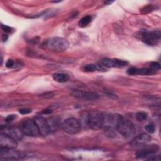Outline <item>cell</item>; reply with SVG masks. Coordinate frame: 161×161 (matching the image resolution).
<instances>
[{
  "label": "cell",
  "instance_id": "11",
  "mask_svg": "<svg viewBox=\"0 0 161 161\" xmlns=\"http://www.w3.org/2000/svg\"><path fill=\"white\" fill-rule=\"evenodd\" d=\"M0 146L1 148H15L17 147V142L11 136L2 133L0 135Z\"/></svg>",
  "mask_w": 161,
  "mask_h": 161
},
{
  "label": "cell",
  "instance_id": "7",
  "mask_svg": "<svg viewBox=\"0 0 161 161\" xmlns=\"http://www.w3.org/2000/svg\"><path fill=\"white\" fill-rule=\"evenodd\" d=\"M61 126L65 132L70 135L79 133L82 128L79 121L74 118L65 119L61 124Z\"/></svg>",
  "mask_w": 161,
  "mask_h": 161
},
{
  "label": "cell",
  "instance_id": "16",
  "mask_svg": "<svg viewBox=\"0 0 161 161\" xmlns=\"http://www.w3.org/2000/svg\"><path fill=\"white\" fill-rule=\"evenodd\" d=\"M155 72L150 69V68H135L131 67L128 69L127 73L129 75H148L153 74Z\"/></svg>",
  "mask_w": 161,
  "mask_h": 161
},
{
  "label": "cell",
  "instance_id": "17",
  "mask_svg": "<svg viewBox=\"0 0 161 161\" xmlns=\"http://www.w3.org/2000/svg\"><path fill=\"white\" fill-rule=\"evenodd\" d=\"M50 132L53 133L56 131L60 125V120L57 117H50L47 119Z\"/></svg>",
  "mask_w": 161,
  "mask_h": 161
},
{
  "label": "cell",
  "instance_id": "15",
  "mask_svg": "<svg viewBox=\"0 0 161 161\" xmlns=\"http://www.w3.org/2000/svg\"><path fill=\"white\" fill-rule=\"evenodd\" d=\"M4 133L11 137L14 138L16 140H21L23 136V133L20 127L17 126H10L4 129Z\"/></svg>",
  "mask_w": 161,
  "mask_h": 161
},
{
  "label": "cell",
  "instance_id": "20",
  "mask_svg": "<svg viewBox=\"0 0 161 161\" xmlns=\"http://www.w3.org/2000/svg\"><path fill=\"white\" fill-rule=\"evenodd\" d=\"M79 121L80 123L81 128H89V113L88 112L82 113L80 115V119Z\"/></svg>",
  "mask_w": 161,
  "mask_h": 161
},
{
  "label": "cell",
  "instance_id": "21",
  "mask_svg": "<svg viewBox=\"0 0 161 161\" xmlns=\"http://www.w3.org/2000/svg\"><path fill=\"white\" fill-rule=\"evenodd\" d=\"M91 21V17L89 15L87 16H85L83 18H82L79 21V26L81 28H84L86 26H87L89 23Z\"/></svg>",
  "mask_w": 161,
  "mask_h": 161
},
{
  "label": "cell",
  "instance_id": "12",
  "mask_svg": "<svg viewBox=\"0 0 161 161\" xmlns=\"http://www.w3.org/2000/svg\"><path fill=\"white\" fill-rule=\"evenodd\" d=\"M101 64L103 67L120 68L128 64V62L126 61L117 59V58H105L101 60Z\"/></svg>",
  "mask_w": 161,
  "mask_h": 161
},
{
  "label": "cell",
  "instance_id": "14",
  "mask_svg": "<svg viewBox=\"0 0 161 161\" xmlns=\"http://www.w3.org/2000/svg\"><path fill=\"white\" fill-rule=\"evenodd\" d=\"M151 136L148 134L143 133L138 135L136 137H135L130 143L133 147L140 146L147 143L151 140Z\"/></svg>",
  "mask_w": 161,
  "mask_h": 161
},
{
  "label": "cell",
  "instance_id": "6",
  "mask_svg": "<svg viewBox=\"0 0 161 161\" xmlns=\"http://www.w3.org/2000/svg\"><path fill=\"white\" fill-rule=\"evenodd\" d=\"M121 116L115 114H104V120L103 127L104 128L105 131L109 136L114 134V129H116L117 122Z\"/></svg>",
  "mask_w": 161,
  "mask_h": 161
},
{
  "label": "cell",
  "instance_id": "26",
  "mask_svg": "<svg viewBox=\"0 0 161 161\" xmlns=\"http://www.w3.org/2000/svg\"><path fill=\"white\" fill-rule=\"evenodd\" d=\"M40 96L43 98H50L53 96V94L52 92H47L43 93V94H41Z\"/></svg>",
  "mask_w": 161,
  "mask_h": 161
},
{
  "label": "cell",
  "instance_id": "28",
  "mask_svg": "<svg viewBox=\"0 0 161 161\" xmlns=\"http://www.w3.org/2000/svg\"><path fill=\"white\" fill-rule=\"evenodd\" d=\"M1 28H2V30H3L5 33H10L11 31V28H10V27L8 26H6V25H1Z\"/></svg>",
  "mask_w": 161,
  "mask_h": 161
},
{
  "label": "cell",
  "instance_id": "1",
  "mask_svg": "<svg viewBox=\"0 0 161 161\" xmlns=\"http://www.w3.org/2000/svg\"><path fill=\"white\" fill-rule=\"evenodd\" d=\"M136 36L148 45H156L160 40V31H149L142 30L136 33Z\"/></svg>",
  "mask_w": 161,
  "mask_h": 161
},
{
  "label": "cell",
  "instance_id": "22",
  "mask_svg": "<svg viewBox=\"0 0 161 161\" xmlns=\"http://www.w3.org/2000/svg\"><path fill=\"white\" fill-rule=\"evenodd\" d=\"M136 119L140 121V122H142V121H145L147 118H148V114L147 113H146L145 112H143V111H140V112H138L136 113Z\"/></svg>",
  "mask_w": 161,
  "mask_h": 161
},
{
  "label": "cell",
  "instance_id": "3",
  "mask_svg": "<svg viewBox=\"0 0 161 161\" xmlns=\"http://www.w3.org/2000/svg\"><path fill=\"white\" fill-rule=\"evenodd\" d=\"M116 130L121 135L125 138L130 137L135 132L133 124L129 119L122 116H120L117 122Z\"/></svg>",
  "mask_w": 161,
  "mask_h": 161
},
{
  "label": "cell",
  "instance_id": "5",
  "mask_svg": "<svg viewBox=\"0 0 161 161\" xmlns=\"http://www.w3.org/2000/svg\"><path fill=\"white\" fill-rule=\"evenodd\" d=\"M20 128L23 134L25 135L33 137H37L40 136L39 130L34 120L29 119H25L21 124Z\"/></svg>",
  "mask_w": 161,
  "mask_h": 161
},
{
  "label": "cell",
  "instance_id": "9",
  "mask_svg": "<svg viewBox=\"0 0 161 161\" xmlns=\"http://www.w3.org/2000/svg\"><path fill=\"white\" fill-rule=\"evenodd\" d=\"M159 147L158 145L150 146L141 150H138L136 153V157L142 159L153 160V157H155V154L158 151Z\"/></svg>",
  "mask_w": 161,
  "mask_h": 161
},
{
  "label": "cell",
  "instance_id": "10",
  "mask_svg": "<svg viewBox=\"0 0 161 161\" xmlns=\"http://www.w3.org/2000/svg\"><path fill=\"white\" fill-rule=\"evenodd\" d=\"M72 96L75 98L86 101H96L99 97L96 92L91 91H83L80 90H74L71 92Z\"/></svg>",
  "mask_w": 161,
  "mask_h": 161
},
{
  "label": "cell",
  "instance_id": "30",
  "mask_svg": "<svg viewBox=\"0 0 161 161\" xmlns=\"http://www.w3.org/2000/svg\"><path fill=\"white\" fill-rule=\"evenodd\" d=\"M16 118V115H9L6 118V121L7 122H11L14 119Z\"/></svg>",
  "mask_w": 161,
  "mask_h": 161
},
{
  "label": "cell",
  "instance_id": "25",
  "mask_svg": "<svg viewBox=\"0 0 161 161\" xmlns=\"http://www.w3.org/2000/svg\"><path fill=\"white\" fill-rule=\"evenodd\" d=\"M146 131L149 133H153L155 132V126L152 124H148L145 127Z\"/></svg>",
  "mask_w": 161,
  "mask_h": 161
},
{
  "label": "cell",
  "instance_id": "29",
  "mask_svg": "<svg viewBox=\"0 0 161 161\" xmlns=\"http://www.w3.org/2000/svg\"><path fill=\"white\" fill-rule=\"evenodd\" d=\"M31 112V110L30 109H21L19 110V113L22 114H28L30 113Z\"/></svg>",
  "mask_w": 161,
  "mask_h": 161
},
{
  "label": "cell",
  "instance_id": "8",
  "mask_svg": "<svg viewBox=\"0 0 161 161\" xmlns=\"http://www.w3.org/2000/svg\"><path fill=\"white\" fill-rule=\"evenodd\" d=\"M25 156V154L23 152L14 150V148H0V158L1 160H19Z\"/></svg>",
  "mask_w": 161,
  "mask_h": 161
},
{
  "label": "cell",
  "instance_id": "4",
  "mask_svg": "<svg viewBox=\"0 0 161 161\" xmlns=\"http://www.w3.org/2000/svg\"><path fill=\"white\" fill-rule=\"evenodd\" d=\"M104 114L97 110L89 112V128L92 130H97L103 127Z\"/></svg>",
  "mask_w": 161,
  "mask_h": 161
},
{
  "label": "cell",
  "instance_id": "18",
  "mask_svg": "<svg viewBox=\"0 0 161 161\" xmlns=\"http://www.w3.org/2000/svg\"><path fill=\"white\" fill-rule=\"evenodd\" d=\"M52 78L55 82L64 83L68 81L69 79V75L65 73H54L52 75Z\"/></svg>",
  "mask_w": 161,
  "mask_h": 161
},
{
  "label": "cell",
  "instance_id": "19",
  "mask_svg": "<svg viewBox=\"0 0 161 161\" xmlns=\"http://www.w3.org/2000/svg\"><path fill=\"white\" fill-rule=\"evenodd\" d=\"M84 70L86 72H94V71H104L105 69L101 65H97V64H88L86 65L84 68Z\"/></svg>",
  "mask_w": 161,
  "mask_h": 161
},
{
  "label": "cell",
  "instance_id": "13",
  "mask_svg": "<svg viewBox=\"0 0 161 161\" xmlns=\"http://www.w3.org/2000/svg\"><path fill=\"white\" fill-rule=\"evenodd\" d=\"M33 120L35 121L38 126L40 135L47 136V135L50 133L47 119L42 116H38L36 118H35Z\"/></svg>",
  "mask_w": 161,
  "mask_h": 161
},
{
  "label": "cell",
  "instance_id": "23",
  "mask_svg": "<svg viewBox=\"0 0 161 161\" xmlns=\"http://www.w3.org/2000/svg\"><path fill=\"white\" fill-rule=\"evenodd\" d=\"M150 69L155 72L160 69V64L157 62H152L150 64Z\"/></svg>",
  "mask_w": 161,
  "mask_h": 161
},
{
  "label": "cell",
  "instance_id": "2",
  "mask_svg": "<svg viewBox=\"0 0 161 161\" xmlns=\"http://www.w3.org/2000/svg\"><path fill=\"white\" fill-rule=\"evenodd\" d=\"M69 43L68 41L63 38L53 37L47 40L44 46L53 52H61L65 51L69 47Z\"/></svg>",
  "mask_w": 161,
  "mask_h": 161
},
{
  "label": "cell",
  "instance_id": "24",
  "mask_svg": "<svg viewBox=\"0 0 161 161\" xmlns=\"http://www.w3.org/2000/svg\"><path fill=\"white\" fill-rule=\"evenodd\" d=\"M153 9L152 6V5H148L147 6L143 7L142 9H141V13L142 14H147L148 13H150V11H152V10Z\"/></svg>",
  "mask_w": 161,
  "mask_h": 161
},
{
  "label": "cell",
  "instance_id": "27",
  "mask_svg": "<svg viewBox=\"0 0 161 161\" xmlns=\"http://www.w3.org/2000/svg\"><path fill=\"white\" fill-rule=\"evenodd\" d=\"M14 62L12 59H8L6 63V67L8 68H11L14 66Z\"/></svg>",
  "mask_w": 161,
  "mask_h": 161
}]
</instances>
